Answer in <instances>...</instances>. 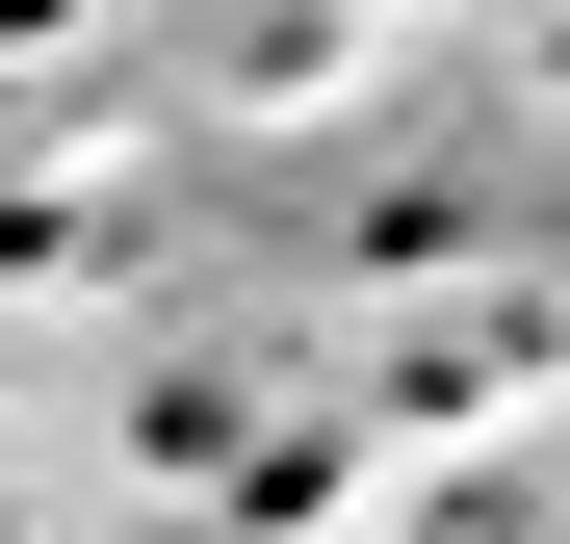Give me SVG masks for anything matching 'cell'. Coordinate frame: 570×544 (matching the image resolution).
I'll return each mask as SVG.
<instances>
[{
  "mask_svg": "<svg viewBox=\"0 0 570 544\" xmlns=\"http://www.w3.org/2000/svg\"><path fill=\"white\" fill-rule=\"evenodd\" d=\"M0 544H27V518H0Z\"/></svg>",
  "mask_w": 570,
  "mask_h": 544,
  "instance_id": "cell-1",
  "label": "cell"
}]
</instances>
